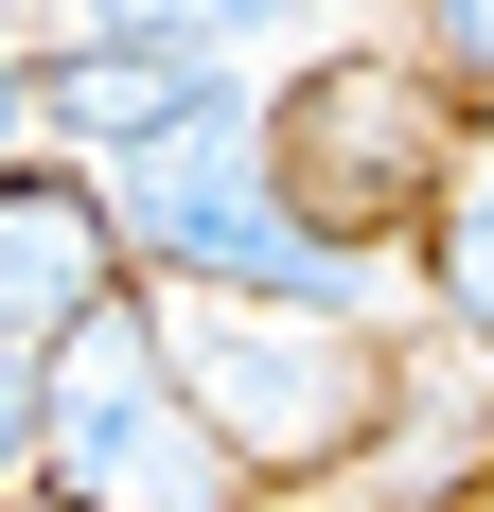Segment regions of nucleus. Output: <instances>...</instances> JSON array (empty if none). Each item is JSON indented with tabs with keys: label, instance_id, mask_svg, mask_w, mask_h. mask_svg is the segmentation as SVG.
I'll return each mask as SVG.
<instances>
[{
	"label": "nucleus",
	"instance_id": "1",
	"mask_svg": "<svg viewBox=\"0 0 494 512\" xmlns=\"http://www.w3.org/2000/svg\"><path fill=\"white\" fill-rule=\"evenodd\" d=\"M89 195H106V230H124V283H159V301L424 318V283H406L389 248H336V230L283 195V159H265V89L212 106V124H177V142H142V159H106Z\"/></svg>",
	"mask_w": 494,
	"mask_h": 512
},
{
	"label": "nucleus",
	"instance_id": "2",
	"mask_svg": "<svg viewBox=\"0 0 494 512\" xmlns=\"http://www.w3.org/2000/svg\"><path fill=\"white\" fill-rule=\"evenodd\" d=\"M159 301V283H142ZM159 336H177V371H195L212 442L247 460V495L265 512H318L371 477V442L406 424V389H424V318H300V301H159Z\"/></svg>",
	"mask_w": 494,
	"mask_h": 512
},
{
	"label": "nucleus",
	"instance_id": "3",
	"mask_svg": "<svg viewBox=\"0 0 494 512\" xmlns=\"http://www.w3.org/2000/svg\"><path fill=\"white\" fill-rule=\"evenodd\" d=\"M18 512H265V495H247V460L212 442V407H195V371H177V336H159L142 283H124L106 318L53 336L36 495H18Z\"/></svg>",
	"mask_w": 494,
	"mask_h": 512
},
{
	"label": "nucleus",
	"instance_id": "4",
	"mask_svg": "<svg viewBox=\"0 0 494 512\" xmlns=\"http://www.w3.org/2000/svg\"><path fill=\"white\" fill-rule=\"evenodd\" d=\"M459 142H477V106L424 71L406 36H318L300 71H265V159H283V195L336 230V248H424V212H442Z\"/></svg>",
	"mask_w": 494,
	"mask_h": 512
},
{
	"label": "nucleus",
	"instance_id": "5",
	"mask_svg": "<svg viewBox=\"0 0 494 512\" xmlns=\"http://www.w3.org/2000/svg\"><path fill=\"white\" fill-rule=\"evenodd\" d=\"M265 71H230V53L195 36H36V159H71V177H106V159L177 142V124H212V106H247Z\"/></svg>",
	"mask_w": 494,
	"mask_h": 512
},
{
	"label": "nucleus",
	"instance_id": "6",
	"mask_svg": "<svg viewBox=\"0 0 494 512\" xmlns=\"http://www.w3.org/2000/svg\"><path fill=\"white\" fill-rule=\"evenodd\" d=\"M124 301V230H106V195L71 177V159H0V336L18 354H53L71 318Z\"/></svg>",
	"mask_w": 494,
	"mask_h": 512
},
{
	"label": "nucleus",
	"instance_id": "7",
	"mask_svg": "<svg viewBox=\"0 0 494 512\" xmlns=\"http://www.w3.org/2000/svg\"><path fill=\"white\" fill-rule=\"evenodd\" d=\"M406 283H424V336H459V354L494 371V124L459 142V177H442V212H424Z\"/></svg>",
	"mask_w": 494,
	"mask_h": 512
},
{
	"label": "nucleus",
	"instance_id": "8",
	"mask_svg": "<svg viewBox=\"0 0 494 512\" xmlns=\"http://www.w3.org/2000/svg\"><path fill=\"white\" fill-rule=\"evenodd\" d=\"M53 36H195L230 71H300L336 36V0H53Z\"/></svg>",
	"mask_w": 494,
	"mask_h": 512
},
{
	"label": "nucleus",
	"instance_id": "9",
	"mask_svg": "<svg viewBox=\"0 0 494 512\" xmlns=\"http://www.w3.org/2000/svg\"><path fill=\"white\" fill-rule=\"evenodd\" d=\"M406 53H424V71L494 124V0H406Z\"/></svg>",
	"mask_w": 494,
	"mask_h": 512
},
{
	"label": "nucleus",
	"instance_id": "10",
	"mask_svg": "<svg viewBox=\"0 0 494 512\" xmlns=\"http://www.w3.org/2000/svg\"><path fill=\"white\" fill-rule=\"evenodd\" d=\"M36 389H53V354H18V336H0V512L36 495Z\"/></svg>",
	"mask_w": 494,
	"mask_h": 512
},
{
	"label": "nucleus",
	"instance_id": "11",
	"mask_svg": "<svg viewBox=\"0 0 494 512\" xmlns=\"http://www.w3.org/2000/svg\"><path fill=\"white\" fill-rule=\"evenodd\" d=\"M0 159H36V18L0 0Z\"/></svg>",
	"mask_w": 494,
	"mask_h": 512
},
{
	"label": "nucleus",
	"instance_id": "12",
	"mask_svg": "<svg viewBox=\"0 0 494 512\" xmlns=\"http://www.w3.org/2000/svg\"><path fill=\"white\" fill-rule=\"evenodd\" d=\"M336 36H406V0H336Z\"/></svg>",
	"mask_w": 494,
	"mask_h": 512
},
{
	"label": "nucleus",
	"instance_id": "13",
	"mask_svg": "<svg viewBox=\"0 0 494 512\" xmlns=\"http://www.w3.org/2000/svg\"><path fill=\"white\" fill-rule=\"evenodd\" d=\"M459 512H494V477H477V495H459Z\"/></svg>",
	"mask_w": 494,
	"mask_h": 512
}]
</instances>
